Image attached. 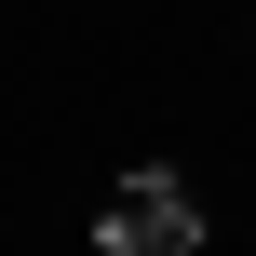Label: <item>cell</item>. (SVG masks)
<instances>
[{
	"mask_svg": "<svg viewBox=\"0 0 256 256\" xmlns=\"http://www.w3.org/2000/svg\"><path fill=\"white\" fill-rule=\"evenodd\" d=\"M94 256H202V202H189V176H176V162H135V176L108 189Z\"/></svg>",
	"mask_w": 256,
	"mask_h": 256,
	"instance_id": "cell-1",
	"label": "cell"
}]
</instances>
